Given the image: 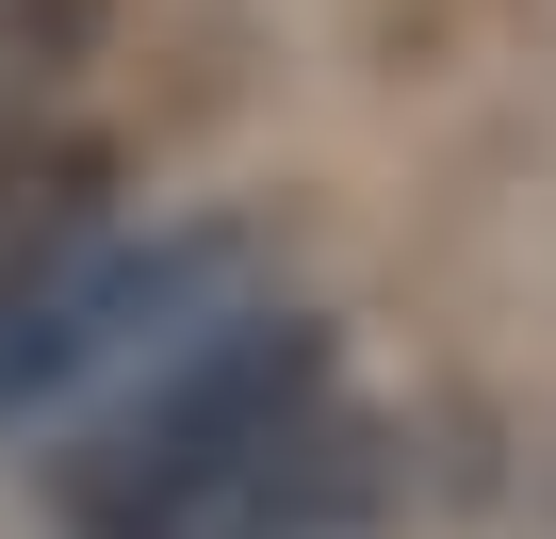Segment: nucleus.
Returning <instances> with one entry per match:
<instances>
[{
	"mask_svg": "<svg viewBox=\"0 0 556 539\" xmlns=\"http://www.w3.org/2000/svg\"><path fill=\"white\" fill-rule=\"evenodd\" d=\"M328 360L312 328L278 311H229L197 328L180 360H148L99 441L66 458V523L83 539H278V506H295L328 474Z\"/></svg>",
	"mask_w": 556,
	"mask_h": 539,
	"instance_id": "nucleus-1",
	"label": "nucleus"
},
{
	"mask_svg": "<svg viewBox=\"0 0 556 539\" xmlns=\"http://www.w3.org/2000/svg\"><path fill=\"white\" fill-rule=\"evenodd\" d=\"M262 311V245L245 229H99L66 245L34 295H0V425L17 409H66V393H131L148 360H180L197 328Z\"/></svg>",
	"mask_w": 556,
	"mask_h": 539,
	"instance_id": "nucleus-2",
	"label": "nucleus"
},
{
	"mask_svg": "<svg viewBox=\"0 0 556 539\" xmlns=\"http://www.w3.org/2000/svg\"><path fill=\"white\" fill-rule=\"evenodd\" d=\"M115 229V164L83 131H0V295H34L66 245Z\"/></svg>",
	"mask_w": 556,
	"mask_h": 539,
	"instance_id": "nucleus-3",
	"label": "nucleus"
}]
</instances>
